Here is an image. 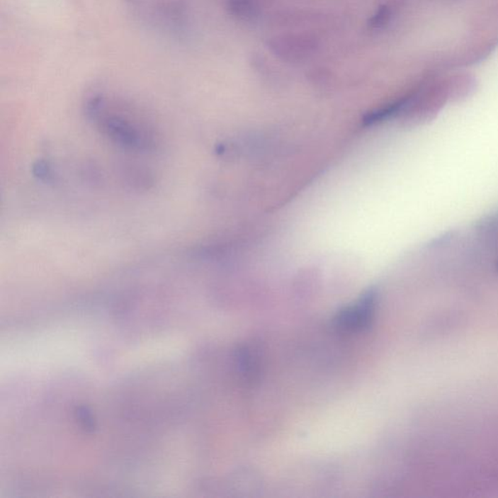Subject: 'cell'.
I'll return each instance as SVG.
<instances>
[{"label":"cell","instance_id":"cell-1","mask_svg":"<svg viewBox=\"0 0 498 498\" xmlns=\"http://www.w3.org/2000/svg\"><path fill=\"white\" fill-rule=\"evenodd\" d=\"M135 20L166 38L183 41L191 33L183 0H121Z\"/></svg>","mask_w":498,"mask_h":498},{"label":"cell","instance_id":"cell-3","mask_svg":"<svg viewBox=\"0 0 498 498\" xmlns=\"http://www.w3.org/2000/svg\"><path fill=\"white\" fill-rule=\"evenodd\" d=\"M229 11L241 19H249L256 14V6L253 0H228Z\"/></svg>","mask_w":498,"mask_h":498},{"label":"cell","instance_id":"cell-2","mask_svg":"<svg viewBox=\"0 0 498 498\" xmlns=\"http://www.w3.org/2000/svg\"><path fill=\"white\" fill-rule=\"evenodd\" d=\"M375 293L368 291L353 306L346 307L335 318L336 325L340 329L356 332L368 327L374 317Z\"/></svg>","mask_w":498,"mask_h":498},{"label":"cell","instance_id":"cell-4","mask_svg":"<svg viewBox=\"0 0 498 498\" xmlns=\"http://www.w3.org/2000/svg\"><path fill=\"white\" fill-rule=\"evenodd\" d=\"M388 17V12L387 9H382L378 12V14L373 18L372 23L375 27H379V26L383 25L385 22V19Z\"/></svg>","mask_w":498,"mask_h":498},{"label":"cell","instance_id":"cell-5","mask_svg":"<svg viewBox=\"0 0 498 498\" xmlns=\"http://www.w3.org/2000/svg\"><path fill=\"white\" fill-rule=\"evenodd\" d=\"M497 273H498V263H497Z\"/></svg>","mask_w":498,"mask_h":498}]
</instances>
